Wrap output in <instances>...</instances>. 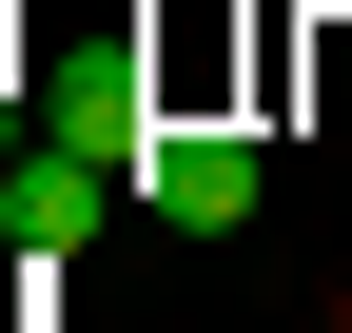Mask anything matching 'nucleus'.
I'll return each mask as SVG.
<instances>
[{
	"label": "nucleus",
	"instance_id": "1",
	"mask_svg": "<svg viewBox=\"0 0 352 333\" xmlns=\"http://www.w3.org/2000/svg\"><path fill=\"white\" fill-rule=\"evenodd\" d=\"M157 59L138 39H78V59H39V138H78V157H118V177H138V138H157Z\"/></svg>",
	"mask_w": 352,
	"mask_h": 333
},
{
	"label": "nucleus",
	"instance_id": "4",
	"mask_svg": "<svg viewBox=\"0 0 352 333\" xmlns=\"http://www.w3.org/2000/svg\"><path fill=\"white\" fill-rule=\"evenodd\" d=\"M0 275H20V216H0Z\"/></svg>",
	"mask_w": 352,
	"mask_h": 333
},
{
	"label": "nucleus",
	"instance_id": "6",
	"mask_svg": "<svg viewBox=\"0 0 352 333\" xmlns=\"http://www.w3.org/2000/svg\"><path fill=\"white\" fill-rule=\"evenodd\" d=\"M314 333H352V314H314Z\"/></svg>",
	"mask_w": 352,
	"mask_h": 333
},
{
	"label": "nucleus",
	"instance_id": "5",
	"mask_svg": "<svg viewBox=\"0 0 352 333\" xmlns=\"http://www.w3.org/2000/svg\"><path fill=\"white\" fill-rule=\"evenodd\" d=\"M314 20H352V0H314Z\"/></svg>",
	"mask_w": 352,
	"mask_h": 333
},
{
	"label": "nucleus",
	"instance_id": "2",
	"mask_svg": "<svg viewBox=\"0 0 352 333\" xmlns=\"http://www.w3.org/2000/svg\"><path fill=\"white\" fill-rule=\"evenodd\" d=\"M118 196H138L118 157H78V138H20V157H0V216H20V275H59L78 235L118 216Z\"/></svg>",
	"mask_w": 352,
	"mask_h": 333
},
{
	"label": "nucleus",
	"instance_id": "3",
	"mask_svg": "<svg viewBox=\"0 0 352 333\" xmlns=\"http://www.w3.org/2000/svg\"><path fill=\"white\" fill-rule=\"evenodd\" d=\"M138 196L176 235H235L254 216V138H235V118H157V138H138Z\"/></svg>",
	"mask_w": 352,
	"mask_h": 333
}]
</instances>
